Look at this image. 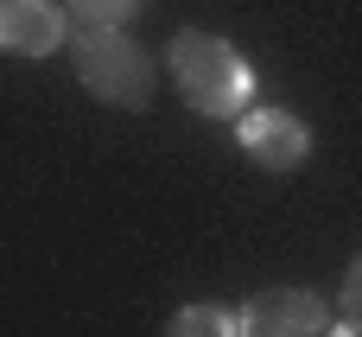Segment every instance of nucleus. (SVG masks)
Wrapping results in <instances>:
<instances>
[{"label":"nucleus","mask_w":362,"mask_h":337,"mask_svg":"<svg viewBox=\"0 0 362 337\" xmlns=\"http://www.w3.org/2000/svg\"><path fill=\"white\" fill-rule=\"evenodd\" d=\"M70 25H127L146 0H57Z\"/></svg>","instance_id":"obj_7"},{"label":"nucleus","mask_w":362,"mask_h":337,"mask_svg":"<svg viewBox=\"0 0 362 337\" xmlns=\"http://www.w3.org/2000/svg\"><path fill=\"white\" fill-rule=\"evenodd\" d=\"M235 312H242V337H318L331 325V306L312 287H267Z\"/></svg>","instance_id":"obj_4"},{"label":"nucleus","mask_w":362,"mask_h":337,"mask_svg":"<svg viewBox=\"0 0 362 337\" xmlns=\"http://www.w3.org/2000/svg\"><path fill=\"white\" fill-rule=\"evenodd\" d=\"M165 70H172V89H178L197 115H210V121H235V115L255 102V70H248V57H242L229 38H216V32L185 25V32L165 45Z\"/></svg>","instance_id":"obj_1"},{"label":"nucleus","mask_w":362,"mask_h":337,"mask_svg":"<svg viewBox=\"0 0 362 337\" xmlns=\"http://www.w3.org/2000/svg\"><path fill=\"white\" fill-rule=\"evenodd\" d=\"M57 45H70V19L57 0H0V51L51 57Z\"/></svg>","instance_id":"obj_5"},{"label":"nucleus","mask_w":362,"mask_h":337,"mask_svg":"<svg viewBox=\"0 0 362 337\" xmlns=\"http://www.w3.org/2000/svg\"><path fill=\"white\" fill-rule=\"evenodd\" d=\"M318 337H362V325H350V319H344V325H325Z\"/></svg>","instance_id":"obj_9"},{"label":"nucleus","mask_w":362,"mask_h":337,"mask_svg":"<svg viewBox=\"0 0 362 337\" xmlns=\"http://www.w3.org/2000/svg\"><path fill=\"white\" fill-rule=\"evenodd\" d=\"M165 337H242V312L223 306V299H191L172 312Z\"/></svg>","instance_id":"obj_6"},{"label":"nucleus","mask_w":362,"mask_h":337,"mask_svg":"<svg viewBox=\"0 0 362 337\" xmlns=\"http://www.w3.org/2000/svg\"><path fill=\"white\" fill-rule=\"evenodd\" d=\"M70 64L95 102L140 108L153 89V57L127 38V25H76L70 32Z\"/></svg>","instance_id":"obj_2"},{"label":"nucleus","mask_w":362,"mask_h":337,"mask_svg":"<svg viewBox=\"0 0 362 337\" xmlns=\"http://www.w3.org/2000/svg\"><path fill=\"white\" fill-rule=\"evenodd\" d=\"M337 312H344L350 325H362V255L350 261V274H344V293H337Z\"/></svg>","instance_id":"obj_8"},{"label":"nucleus","mask_w":362,"mask_h":337,"mask_svg":"<svg viewBox=\"0 0 362 337\" xmlns=\"http://www.w3.org/2000/svg\"><path fill=\"white\" fill-rule=\"evenodd\" d=\"M235 134H242V153L267 172H293L312 159V127L293 115V108H242L235 115Z\"/></svg>","instance_id":"obj_3"}]
</instances>
